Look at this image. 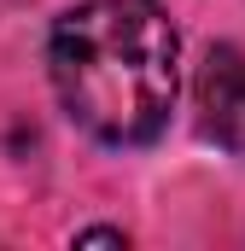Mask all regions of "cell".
I'll use <instances>...</instances> for the list:
<instances>
[{"label":"cell","mask_w":245,"mask_h":251,"mask_svg":"<svg viewBox=\"0 0 245 251\" xmlns=\"http://www.w3.org/2000/svg\"><path fill=\"white\" fill-rule=\"evenodd\" d=\"M181 35L158 0H88L53 24V88L94 140L140 146L170 123Z\"/></svg>","instance_id":"obj_1"},{"label":"cell","mask_w":245,"mask_h":251,"mask_svg":"<svg viewBox=\"0 0 245 251\" xmlns=\"http://www.w3.org/2000/svg\"><path fill=\"white\" fill-rule=\"evenodd\" d=\"M76 246H128V240H122V228H88V234H76Z\"/></svg>","instance_id":"obj_3"},{"label":"cell","mask_w":245,"mask_h":251,"mask_svg":"<svg viewBox=\"0 0 245 251\" xmlns=\"http://www.w3.org/2000/svg\"><path fill=\"white\" fill-rule=\"evenodd\" d=\"M198 128L245 158V53L240 47H210L198 64Z\"/></svg>","instance_id":"obj_2"}]
</instances>
